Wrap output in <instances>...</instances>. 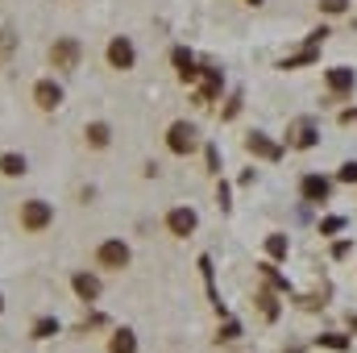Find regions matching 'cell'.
I'll return each mask as SVG.
<instances>
[{
  "label": "cell",
  "instance_id": "cell-1",
  "mask_svg": "<svg viewBox=\"0 0 357 353\" xmlns=\"http://www.w3.org/2000/svg\"><path fill=\"white\" fill-rule=\"evenodd\" d=\"M50 220H54V208H50L46 200H25V204H21V229H25V233H42Z\"/></svg>",
  "mask_w": 357,
  "mask_h": 353
},
{
  "label": "cell",
  "instance_id": "cell-26",
  "mask_svg": "<svg viewBox=\"0 0 357 353\" xmlns=\"http://www.w3.org/2000/svg\"><path fill=\"white\" fill-rule=\"evenodd\" d=\"M245 4H254V8H258V4H266V0H245Z\"/></svg>",
  "mask_w": 357,
  "mask_h": 353
},
{
  "label": "cell",
  "instance_id": "cell-25",
  "mask_svg": "<svg viewBox=\"0 0 357 353\" xmlns=\"http://www.w3.org/2000/svg\"><path fill=\"white\" fill-rule=\"evenodd\" d=\"M341 125H357V108H345L341 112Z\"/></svg>",
  "mask_w": 357,
  "mask_h": 353
},
{
  "label": "cell",
  "instance_id": "cell-21",
  "mask_svg": "<svg viewBox=\"0 0 357 353\" xmlns=\"http://www.w3.org/2000/svg\"><path fill=\"white\" fill-rule=\"evenodd\" d=\"M341 183H357V163H345L341 167Z\"/></svg>",
  "mask_w": 357,
  "mask_h": 353
},
{
  "label": "cell",
  "instance_id": "cell-13",
  "mask_svg": "<svg viewBox=\"0 0 357 353\" xmlns=\"http://www.w3.org/2000/svg\"><path fill=\"white\" fill-rule=\"evenodd\" d=\"M316 142H320V137H316V129H312L307 121H299V125L291 129V142H287V146H295V150H312Z\"/></svg>",
  "mask_w": 357,
  "mask_h": 353
},
{
  "label": "cell",
  "instance_id": "cell-24",
  "mask_svg": "<svg viewBox=\"0 0 357 353\" xmlns=\"http://www.w3.org/2000/svg\"><path fill=\"white\" fill-rule=\"evenodd\" d=\"M8 50H13V33H0V59H8Z\"/></svg>",
  "mask_w": 357,
  "mask_h": 353
},
{
  "label": "cell",
  "instance_id": "cell-9",
  "mask_svg": "<svg viewBox=\"0 0 357 353\" xmlns=\"http://www.w3.org/2000/svg\"><path fill=\"white\" fill-rule=\"evenodd\" d=\"M33 100H38V108H59L63 104V88L54 84V80H42V84H33Z\"/></svg>",
  "mask_w": 357,
  "mask_h": 353
},
{
  "label": "cell",
  "instance_id": "cell-20",
  "mask_svg": "<svg viewBox=\"0 0 357 353\" xmlns=\"http://www.w3.org/2000/svg\"><path fill=\"white\" fill-rule=\"evenodd\" d=\"M237 337H241V329H237V324H233V320H229V324H225V333H216V341H237Z\"/></svg>",
  "mask_w": 357,
  "mask_h": 353
},
{
  "label": "cell",
  "instance_id": "cell-8",
  "mask_svg": "<svg viewBox=\"0 0 357 353\" xmlns=\"http://www.w3.org/2000/svg\"><path fill=\"white\" fill-rule=\"evenodd\" d=\"M299 191H303V200H312V204H324V200H328V191H333V183H328L324 175H303Z\"/></svg>",
  "mask_w": 357,
  "mask_h": 353
},
{
  "label": "cell",
  "instance_id": "cell-12",
  "mask_svg": "<svg viewBox=\"0 0 357 353\" xmlns=\"http://www.w3.org/2000/svg\"><path fill=\"white\" fill-rule=\"evenodd\" d=\"M171 59H175V71H178V80H183V84H191V80L199 75V67H195V59H191V50H183V46H178V50L171 54Z\"/></svg>",
  "mask_w": 357,
  "mask_h": 353
},
{
  "label": "cell",
  "instance_id": "cell-7",
  "mask_svg": "<svg viewBox=\"0 0 357 353\" xmlns=\"http://www.w3.org/2000/svg\"><path fill=\"white\" fill-rule=\"evenodd\" d=\"M195 225H199V216H195L191 208H171V212H167V229H171L175 237H191Z\"/></svg>",
  "mask_w": 357,
  "mask_h": 353
},
{
  "label": "cell",
  "instance_id": "cell-10",
  "mask_svg": "<svg viewBox=\"0 0 357 353\" xmlns=\"http://www.w3.org/2000/svg\"><path fill=\"white\" fill-rule=\"evenodd\" d=\"M71 283H75V295H79L84 303H96V299H100V278H96V274L79 270V274H75Z\"/></svg>",
  "mask_w": 357,
  "mask_h": 353
},
{
  "label": "cell",
  "instance_id": "cell-11",
  "mask_svg": "<svg viewBox=\"0 0 357 353\" xmlns=\"http://www.w3.org/2000/svg\"><path fill=\"white\" fill-rule=\"evenodd\" d=\"M245 150L250 154H262V158H282V146H274L266 133H250L245 137Z\"/></svg>",
  "mask_w": 357,
  "mask_h": 353
},
{
  "label": "cell",
  "instance_id": "cell-19",
  "mask_svg": "<svg viewBox=\"0 0 357 353\" xmlns=\"http://www.w3.org/2000/svg\"><path fill=\"white\" fill-rule=\"evenodd\" d=\"M320 4V13H328V17H341V13H349V0H316Z\"/></svg>",
  "mask_w": 357,
  "mask_h": 353
},
{
  "label": "cell",
  "instance_id": "cell-14",
  "mask_svg": "<svg viewBox=\"0 0 357 353\" xmlns=\"http://www.w3.org/2000/svg\"><path fill=\"white\" fill-rule=\"evenodd\" d=\"M108 353H137V337H133V329H116L112 341H108Z\"/></svg>",
  "mask_w": 357,
  "mask_h": 353
},
{
  "label": "cell",
  "instance_id": "cell-17",
  "mask_svg": "<svg viewBox=\"0 0 357 353\" xmlns=\"http://www.w3.org/2000/svg\"><path fill=\"white\" fill-rule=\"evenodd\" d=\"M54 333H59V320H54V316H42V320H33V337H38V341L54 337Z\"/></svg>",
  "mask_w": 357,
  "mask_h": 353
},
{
  "label": "cell",
  "instance_id": "cell-27",
  "mask_svg": "<svg viewBox=\"0 0 357 353\" xmlns=\"http://www.w3.org/2000/svg\"><path fill=\"white\" fill-rule=\"evenodd\" d=\"M0 308H4V303H0Z\"/></svg>",
  "mask_w": 357,
  "mask_h": 353
},
{
  "label": "cell",
  "instance_id": "cell-3",
  "mask_svg": "<svg viewBox=\"0 0 357 353\" xmlns=\"http://www.w3.org/2000/svg\"><path fill=\"white\" fill-rule=\"evenodd\" d=\"M129 258H133V254H129V246H125V241H104V246L96 250V262L104 266V270H125Z\"/></svg>",
  "mask_w": 357,
  "mask_h": 353
},
{
  "label": "cell",
  "instance_id": "cell-6",
  "mask_svg": "<svg viewBox=\"0 0 357 353\" xmlns=\"http://www.w3.org/2000/svg\"><path fill=\"white\" fill-rule=\"evenodd\" d=\"M324 84H328L333 96H349V91L357 88V71L354 67H328V71H324Z\"/></svg>",
  "mask_w": 357,
  "mask_h": 353
},
{
  "label": "cell",
  "instance_id": "cell-15",
  "mask_svg": "<svg viewBox=\"0 0 357 353\" xmlns=\"http://www.w3.org/2000/svg\"><path fill=\"white\" fill-rule=\"evenodd\" d=\"M84 133H88V146H96V150H104V146L112 142V129H108L104 121H91L88 129H84Z\"/></svg>",
  "mask_w": 357,
  "mask_h": 353
},
{
  "label": "cell",
  "instance_id": "cell-23",
  "mask_svg": "<svg viewBox=\"0 0 357 353\" xmlns=\"http://www.w3.org/2000/svg\"><path fill=\"white\" fill-rule=\"evenodd\" d=\"M262 312H266L270 320H274V316H278V303H274V299H270V295H262Z\"/></svg>",
  "mask_w": 357,
  "mask_h": 353
},
{
  "label": "cell",
  "instance_id": "cell-16",
  "mask_svg": "<svg viewBox=\"0 0 357 353\" xmlns=\"http://www.w3.org/2000/svg\"><path fill=\"white\" fill-rule=\"evenodd\" d=\"M25 154H4L0 158V175H8V179H17V175H25Z\"/></svg>",
  "mask_w": 357,
  "mask_h": 353
},
{
  "label": "cell",
  "instance_id": "cell-2",
  "mask_svg": "<svg viewBox=\"0 0 357 353\" xmlns=\"http://www.w3.org/2000/svg\"><path fill=\"white\" fill-rule=\"evenodd\" d=\"M195 146H199V133H195V125L175 121V125L167 129V150H171V154H178V158H183V154H191Z\"/></svg>",
  "mask_w": 357,
  "mask_h": 353
},
{
  "label": "cell",
  "instance_id": "cell-4",
  "mask_svg": "<svg viewBox=\"0 0 357 353\" xmlns=\"http://www.w3.org/2000/svg\"><path fill=\"white\" fill-rule=\"evenodd\" d=\"M133 63H137L133 42H129V38H112V42H108V67H116V71H133Z\"/></svg>",
  "mask_w": 357,
  "mask_h": 353
},
{
  "label": "cell",
  "instance_id": "cell-5",
  "mask_svg": "<svg viewBox=\"0 0 357 353\" xmlns=\"http://www.w3.org/2000/svg\"><path fill=\"white\" fill-rule=\"evenodd\" d=\"M79 54H84V50H79V42H75V38H59V42L50 46V63H54V67H63V71H71V67L79 63Z\"/></svg>",
  "mask_w": 357,
  "mask_h": 353
},
{
  "label": "cell",
  "instance_id": "cell-22",
  "mask_svg": "<svg viewBox=\"0 0 357 353\" xmlns=\"http://www.w3.org/2000/svg\"><path fill=\"white\" fill-rule=\"evenodd\" d=\"M341 225H345V220H341V216H328V220H324V225H320V233H337V229H341Z\"/></svg>",
  "mask_w": 357,
  "mask_h": 353
},
{
  "label": "cell",
  "instance_id": "cell-18",
  "mask_svg": "<svg viewBox=\"0 0 357 353\" xmlns=\"http://www.w3.org/2000/svg\"><path fill=\"white\" fill-rule=\"evenodd\" d=\"M266 254H270V258H287V237H282V233L266 237Z\"/></svg>",
  "mask_w": 357,
  "mask_h": 353
}]
</instances>
